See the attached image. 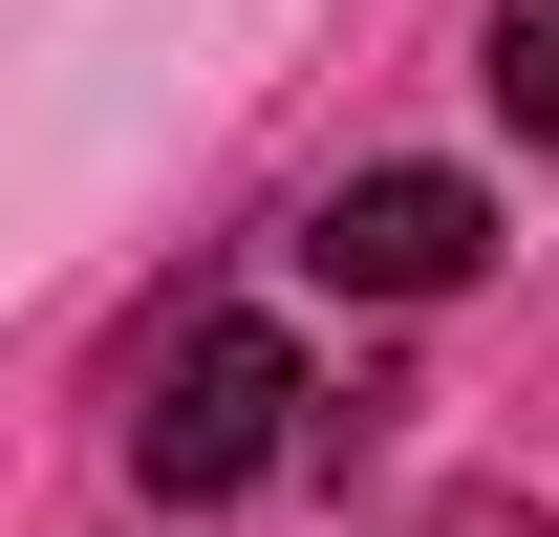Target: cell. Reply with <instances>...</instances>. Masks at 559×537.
<instances>
[{
	"mask_svg": "<svg viewBox=\"0 0 559 537\" xmlns=\"http://www.w3.org/2000/svg\"><path fill=\"white\" fill-rule=\"evenodd\" d=\"M301 259L345 279V301H452L495 259V215H474V172H345V194L301 215Z\"/></svg>",
	"mask_w": 559,
	"mask_h": 537,
	"instance_id": "cell-2",
	"label": "cell"
},
{
	"mask_svg": "<svg viewBox=\"0 0 559 537\" xmlns=\"http://www.w3.org/2000/svg\"><path fill=\"white\" fill-rule=\"evenodd\" d=\"M474 86H495V108L559 151V0H495V65H474Z\"/></svg>",
	"mask_w": 559,
	"mask_h": 537,
	"instance_id": "cell-3",
	"label": "cell"
},
{
	"mask_svg": "<svg viewBox=\"0 0 559 537\" xmlns=\"http://www.w3.org/2000/svg\"><path fill=\"white\" fill-rule=\"evenodd\" d=\"M280 430H301V344L280 323H194L173 366H151V408H130V473L194 516V494H259Z\"/></svg>",
	"mask_w": 559,
	"mask_h": 537,
	"instance_id": "cell-1",
	"label": "cell"
},
{
	"mask_svg": "<svg viewBox=\"0 0 559 537\" xmlns=\"http://www.w3.org/2000/svg\"><path fill=\"white\" fill-rule=\"evenodd\" d=\"M409 537H559V516H538V494H430Z\"/></svg>",
	"mask_w": 559,
	"mask_h": 537,
	"instance_id": "cell-4",
	"label": "cell"
}]
</instances>
